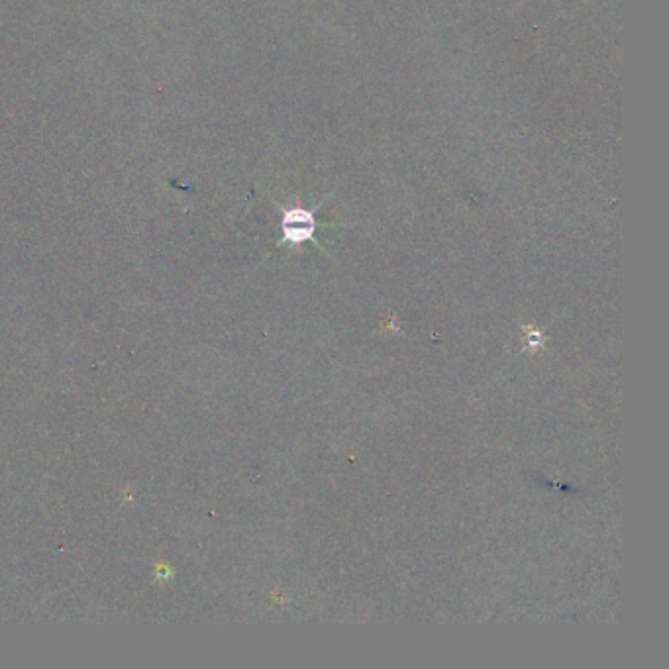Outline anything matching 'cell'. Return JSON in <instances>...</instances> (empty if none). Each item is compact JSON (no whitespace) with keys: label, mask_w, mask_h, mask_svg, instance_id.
I'll use <instances>...</instances> for the list:
<instances>
[{"label":"cell","mask_w":669,"mask_h":669,"mask_svg":"<svg viewBox=\"0 0 669 669\" xmlns=\"http://www.w3.org/2000/svg\"><path fill=\"white\" fill-rule=\"evenodd\" d=\"M316 208H303V206H291L283 208V220H281V232L283 240L281 244L301 246L305 242H314L316 232Z\"/></svg>","instance_id":"1"},{"label":"cell","mask_w":669,"mask_h":669,"mask_svg":"<svg viewBox=\"0 0 669 669\" xmlns=\"http://www.w3.org/2000/svg\"><path fill=\"white\" fill-rule=\"evenodd\" d=\"M524 2H526V0H522V2H520V4H524ZM587 2H589V0H587Z\"/></svg>","instance_id":"2"}]
</instances>
